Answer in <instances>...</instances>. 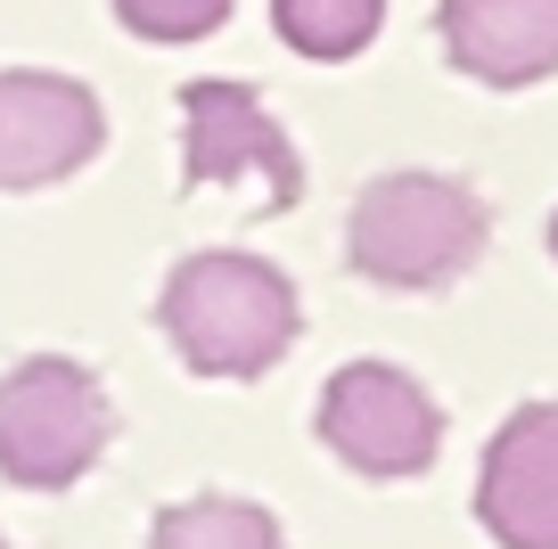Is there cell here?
Masks as SVG:
<instances>
[{
  "instance_id": "obj_1",
  "label": "cell",
  "mask_w": 558,
  "mask_h": 549,
  "mask_svg": "<svg viewBox=\"0 0 558 549\" xmlns=\"http://www.w3.org/2000/svg\"><path fill=\"white\" fill-rule=\"evenodd\" d=\"M157 320L197 378H263L296 344L304 312H296V288H288L279 263L214 246V255L173 263V279L157 295Z\"/></svg>"
},
{
  "instance_id": "obj_2",
  "label": "cell",
  "mask_w": 558,
  "mask_h": 549,
  "mask_svg": "<svg viewBox=\"0 0 558 549\" xmlns=\"http://www.w3.org/2000/svg\"><path fill=\"white\" fill-rule=\"evenodd\" d=\"M485 239H493V206L469 181H452V172H378L353 197L345 263L369 288L427 295V288H452L460 271H476Z\"/></svg>"
},
{
  "instance_id": "obj_3",
  "label": "cell",
  "mask_w": 558,
  "mask_h": 549,
  "mask_svg": "<svg viewBox=\"0 0 558 549\" xmlns=\"http://www.w3.org/2000/svg\"><path fill=\"white\" fill-rule=\"evenodd\" d=\"M116 443V402L66 353H34L0 378V476L17 492H66Z\"/></svg>"
},
{
  "instance_id": "obj_4",
  "label": "cell",
  "mask_w": 558,
  "mask_h": 549,
  "mask_svg": "<svg viewBox=\"0 0 558 549\" xmlns=\"http://www.w3.org/2000/svg\"><path fill=\"white\" fill-rule=\"evenodd\" d=\"M320 443L353 467V476H427L444 451V411L436 394L395 369V361H345L329 386H320Z\"/></svg>"
},
{
  "instance_id": "obj_5",
  "label": "cell",
  "mask_w": 558,
  "mask_h": 549,
  "mask_svg": "<svg viewBox=\"0 0 558 549\" xmlns=\"http://www.w3.org/2000/svg\"><path fill=\"white\" fill-rule=\"evenodd\" d=\"M181 181H246L271 213L304 197V164L246 83H190L181 90Z\"/></svg>"
},
{
  "instance_id": "obj_6",
  "label": "cell",
  "mask_w": 558,
  "mask_h": 549,
  "mask_svg": "<svg viewBox=\"0 0 558 549\" xmlns=\"http://www.w3.org/2000/svg\"><path fill=\"white\" fill-rule=\"evenodd\" d=\"M107 139V115L74 74L9 66L0 74V190H50L83 172Z\"/></svg>"
},
{
  "instance_id": "obj_7",
  "label": "cell",
  "mask_w": 558,
  "mask_h": 549,
  "mask_svg": "<svg viewBox=\"0 0 558 549\" xmlns=\"http://www.w3.org/2000/svg\"><path fill=\"white\" fill-rule=\"evenodd\" d=\"M476 516L501 549H558V402H525L493 427Z\"/></svg>"
},
{
  "instance_id": "obj_8",
  "label": "cell",
  "mask_w": 558,
  "mask_h": 549,
  "mask_svg": "<svg viewBox=\"0 0 558 549\" xmlns=\"http://www.w3.org/2000/svg\"><path fill=\"white\" fill-rule=\"evenodd\" d=\"M436 34L469 83L525 90L558 74V0H436Z\"/></svg>"
},
{
  "instance_id": "obj_9",
  "label": "cell",
  "mask_w": 558,
  "mask_h": 549,
  "mask_svg": "<svg viewBox=\"0 0 558 549\" xmlns=\"http://www.w3.org/2000/svg\"><path fill=\"white\" fill-rule=\"evenodd\" d=\"M148 549H288L279 541V516L263 500H230V492H197L157 509Z\"/></svg>"
},
{
  "instance_id": "obj_10",
  "label": "cell",
  "mask_w": 558,
  "mask_h": 549,
  "mask_svg": "<svg viewBox=\"0 0 558 549\" xmlns=\"http://www.w3.org/2000/svg\"><path fill=\"white\" fill-rule=\"evenodd\" d=\"M271 25L296 58H320V66H345L378 41L386 0H271Z\"/></svg>"
},
{
  "instance_id": "obj_11",
  "label": "cell",
  "mask_w": 558,
  "mask_h": 549,
  "mask_svg": "<svg viewBox=\"0 0 558 549\" xmlns=\"http://www.w3.org/2000/svg\"><path fill=\"white\" fill-rule=\"evenodd\" d=\"M116 17L140 41H206V34H222L230 0H116Z\"/></svg>"
},
{
  "instance_id": "obj_12",
  "label": "cell",
  "mask_w": 558,
  "mask_h": 549,
  "mask_svg": "<svg viewBox=\"0 0 558 549\" xmlns=\"http://www.w3.org/2000/svg\"><path fill=\"white\" fill-rule=\"evenodd\" d=\"M550 255H558V213H550Z\"/></svg>"
}]
</instances>
